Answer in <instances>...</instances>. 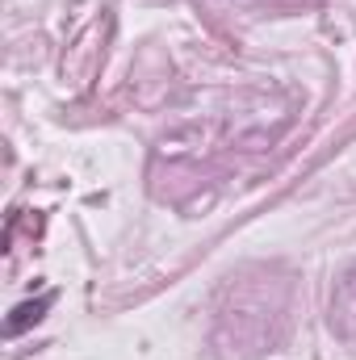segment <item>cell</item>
<instances>
[{
    "label": "cell",
    "mask_w": 356,
    "mask_h": 360,
    "mask_svg": "<svg viewBox=\"0 0 356 360\" xmlns=\"http://www.w3.org/2000/svg\"><path fill=\"white\" fill-rule=\"evenodd\" d=\"M51 302H55V293H42V297H34V302H21V306L8 314V323H4V335H21L25 327H34V323L51 310Z\"/></svg>",
    "instance_id": "obj_1"
}]
</instances>
